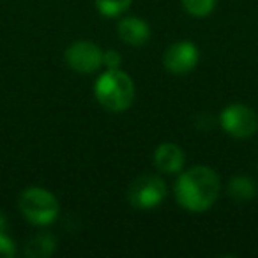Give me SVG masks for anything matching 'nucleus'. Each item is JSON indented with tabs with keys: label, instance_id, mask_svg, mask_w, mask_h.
I'll return each mask as SVG.
<instances>
[{
	"label": "nucleus",
	"instance_id": "11",
	"mask_svg": "<svg viewBox=\"0 0 258 258\" xmlns=\"http://www.w3.org/2000/svg\"><path fill=\"white\" fill-rule=\"evenodd\" d=\"M55 249V239L50 233H37L27 242L25 254L32 258H46L53 253Z\"/></svg>",
	"mask_w": 258,
	"mask_h": 258
},
{
	"label": "nucleus",
	"instance_id": "9",
	"mask_svg": "<svg viewBox=\"0 0 258 258\" xmlns=\"http://www.w3.org/2000/svg\"><path fill=\"white\" fill-rule=\"evenodd\" d=\"M118 37L129 46H144L151 39V27L137 16H125L118 22Z\"/></svg>",
	"mask_w": 258,
	"mask_h": 258
},
{
	"label": "nucleus",
	"instance_id": "16",
	"mask_svg": "<svg viewBox=\"0 0 258 258\" xmlns=\"http://www.w3.org/2000/svg\"><path fill=\"white\" fill-rule=\"evenodd\" d=\"M6 230H8V219L0 212V233H6Z\"/></svg>",
	"mask_w": 258,
	"mask_h": 258
},
{
	"label": "nucleus",
	"instance_id": "4",
	"mask_svg": "<svg viewBox=\"0 0 258 258\" xmlns=\"http://www.w3.org/2000/svg\"><path fill=\"white\" fill-rule=\"evenodd\" d=\"M166 195L168 187L159 175H140L129 186L127 200L137 209H154L165 202Z\"/></svg>",
	"mask_w": 258,
	"mask_h": 258
},
{
	"label": "nucleus",
	"instance_id": "7",
	"mask_svg": "<svg viewBox=\"0 0 258 258\" xmlns=\"http://www.w3.org/2000/svg\"><path fill=\"white\" fill-rule=\"evenodd\" d=\"M163 64L172 75H186L198 64V48L191 41H177L166 48Z\"/></svg>",
	"mask_w": 258,
	"mask_h": 258
},
{
	"label": "nucleus",
	"instance_id": "8",
	"mask_svg": "<svg viewBox=\"0 0 258 258\" xmlns=\"http://www.w3.org/2000/svg\"><path fill=\"white\" fill-rule=\"evenodd\" d=\"M184 163H186L184 152L177 144L166 142V144H161L154 151V166L161 173L177 175V173L182 172Z\"/></svg>",
	"mask_w": 258,
	"mask_h": 258
},
{
	"label": "nucleus",
	"instance_id": "6",
	"mask_svg": "<svg viewBox=\"0 0 258 258\" xmlns=\"http://www.w3.org/2000/svg\"><path fill=\"white\" fill-rule=\"evenodd\" d=\"M66 64L80 75H92L103 66V50L92 41H76L66 50Z\"/></svg>",
	"mask_w": 258,
	"mask_h": 258
},
{
	"label": "nucleus",
	"instance_id": "5",
	"mask_svg": "<svg viewBox=\"0 0 258 258\" xmlns=\"http://www.w3.org/2000/svg\"><path fill=\"white\" fill-rule=\"evenodd\" d=\"M223 131L233 138H249L258 131V117L253 108L246 104H230L219 115Z\"/></svg>",
	"mask_w": 258,
	"mask_h": 258
},
{
	"label": "nucleus",
	"instance_id": "10",
	"mask_svg": "<svg viewBox=\"0 0 258 258\" xmlns=\"http://www.w3.org/2000/svg\"><path fill=\"white\" fill-rule=\"evenodd\" d=\"M226 193L235 202H249L256 195V184L246 175H233L228 180Z\"/></svg>",
	"mask_w": 258,
	"mask_h": 258
},
{
	"label": "nucleus",
	"instance_id": "1",
	"mask_svg": "<svg viewBox=\"0 0 258 258\" xmlns=\"http://www.w3.org/2000/svg\"><path fill=\"white\" fill-rule=\"evenodd\" d=\"M221 189L219 175L209 166H193L180 172L175 182V198L180 207L191 212H204L216 204Z\"/></svg>",
	"mask_w": 258,
	"mask_h": 258
},
{
	"label": "nucleus",
	"instance_id": "3",
	"mask_svg": "<svg viewBox=\"0 0 258 258\" xmlns=\"http://www.w3.org/2000/svg\"><path fill=\"white\" fill-rule=\"evenodd\" d=\"M18 209L29 223L36 226H46L58 216V200L51 191L44 187H27L18 200Z\"/></svg>",
	"mask_w": 258,
	"mask_h": 258
},
{
	"label": "nucleus",
	"instance_id": "14",
	"mask_svg": "<svg viewBox=\"0 0 258 258\" xmlns=\"http://www.w3.org/2000/svg\"><path fill=\"white\" fill-rule=\"evenodd\" d=\"M122 57L118 51L115 50H106L103 51V66L106 69H120Z\"/></svg>",
	"mask_w": 258,
	"mask_h": 258
},
{
	"label": "nucleus",
	"instance_id": "12",
	"mask_svg": "<svg viewBox=\"0 0 258 258\" xmlns=\"http://www.w3.org/2000/svg\"><path fill=\"white\" fill-rule=\"evenodd\" d=\"M131 4H133V0H96L97 11L103 16H108V18H113V16L125 13Z\"/></svg>",
	"mask_w": 258,
	"mask_h": 258
},
{
	"label": "nucleus",
	"instance_id": "15",
	"mask_svg": "<svg viewBox=\"0 0 258 258\" xmlns=\"http://www.w3.org/2000/svg\"><path fill=\"white\" fill-rule=\"evenodd\" d=\"M16 254V247L13 240L6 233H0V258H11Z\"/></svg>",
	"mask_w": 258,
	"mask_h": 258
},
{
	"label": "nucleus",
	"instance_id": "2",
	"mask_svg": "<svg viewBox=\"0 0 258 258\" xmlns=\"http://www.w3.org/2000/svg\"><path fill=\"white\" fill-rule=\"evenodd\" d=\"M96 99L108 111H124L135 101V83L120 69H106L94 85Z\"/></svg>",
	"mask_w": 258,
	"mask_h": 258
},
{
	"label": "nucleus",
	"instance_id": "13",
	"mask_svg": "<svg viewBox=\"0 0 258 258\" xmlns=\"http://www.w3.org/2000/svg\"><path fill=\"white\" fill-rule=\"evenodd\" d=\"M182 8L195 18H205L216 8V0H180Z\"/></svg>",
	"mask_w": 258,
	"mask_h": 258
}]
</instances>
